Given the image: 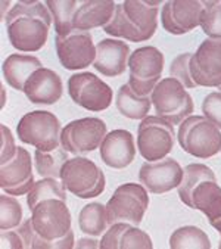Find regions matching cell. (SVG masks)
Instances as JSON below:
<instances>
[{
    "label": "cell",
    "instance_id": "obj_1",
    "mask_svg": "<svg viewBox=\"0 0 221 249\" xmlns=\"http://www.w3.org/2000/svg\"><path fill=\"white\" fill-rule=\"evenodd\" d=\"M11 44L21 52H37L46 44L52 15L41 2H17L6 15Z\"/></svg>",
    "mask_w": 221,
    "mask_h": 249
},
{
    "label": "cell",
    "instance_id": "obj_2",
    "mask_svg": "<svg viewBox=\"0 0 221 249\" xmlns=\"http://www.w3.org/2000/svg\"><path fill=\"white\" fill-rule=\"evenodd\" d=\"M159 0H126L115 6L114 17L103 31L108 36L121 37L133 43L147 41L153 37L158 27Z\"/></svg>",
    "mask_w": 221,
    "mask_h": 249
},
{
    "label": "cell",
    "instance_id": "obj_3",
    "mask_svg": "<svg viewBox=\"0 0 221 249\" xmlns=\"http://www.w3.org/2000/svg\"><path fill=\"white\" fill-rule=\"evenodd\" d=\"M182 149L199 160L215 157L221 151V131L203 115H190L179 127Z\"/></svg>",
    "mask_w": 221,
    "mask_h": 249
},
{
    "label": "cell",
    "instance_id": "obj_4",
    "mask_svg": "<svg viewBox=\"0 0 221 249\" xmlns=\"http://www.w3.org/2000/svg\"><path fill=\"white\" fill-rule=\"evenodd\" d=\"M150 102L156 117L167 120L173 125L182 124L195 109L192 96L186 91V87L173 77L162 78L155 86Z\"/></svg>",
    "mask_w": 221,
    "mask_h": 249
},
{
    "label": "cell",
    "instance_id": "obj_5",
    "mask_svg": "<svg viewBox=\"0 0 221 249\" xmlns=\"http://www.w3.org/2000/svg\"><path fill=\"white\" fill-rule=\"evenodd\" d=\"M17 134L22 143L31 144L38 151L50 152L61 144V123L49 111H33L19 120Z\"/></svg>",
    "mask_w": 221,
    "mask_h": 249
},
{
    "label": "cell",
    "instance_id": "obj_6",
    "mask_svg": "<svg viewBox=\"0 0 221 249\" xmlns=\"http://www.w3.org/2000/svg\"><path fill=\"white\" fill-rule=\"evenodd\" d=\"M165 58L158 47H139L129 58V86L139 96L152 94L155 86L161 81Z\"/></svg>",
    "mask_w": 221,
    "mask_h": 249
},
{
    "label": "cell",
    "instance_id": "obj_7",
    "mask_svg": "<svg viewBox=\"0 0 221 249\" xmlns=\"http://www.w3.org/2000/svg\"><path fill=\"white\" fill-rule=\"evenodd\" d=\"M61 181L68 192L80 199L96 197L105 190L103 171L89 158L68 160L61 171Z\"/></svg>",
    "mask_w": 221,
    "mask_h": 249
},
{
    "label": "cell",
    "instance_id": "obj_8",
    "mask_svg": "<svg viewBox=\"0 0 221 249\" xmlns=\"http://www.w3.org/2000/svg\"><path fill=\"white\" fill-rule=\"evenodd\" d=\"M105 207L109 224L124 221L139 226L149 207V196L142 184L126 183L115 189Z\"/></svg>",
    "mask_w": 221,
    "mask_h": 249
},
{
    "label": "cell",
    "instance_id": "obj_9",
    "mask_svg": "<svg viewBox=\"0 0 221 249\" xmlns=\"http://www.w3.org/2000/svg\"><path fill=\"white\" fill-rule=\"evenodd\" d=\"M176 143V133L171 123L156 115L146 117L137 128L139 154L149 162L167 157Z\"/></svg>",
    "mask_w": 221,
    "mask_h": 249
},
{
    "label": "cell",
    "instance_id": "obj_10",
    "mask_svg": "<svg viewBox=\"0 0 221 249\" xmlns=\"http://www.w3.org/2000/svg\"><path fill=\"white\" fill-rule=\"evenodd\" d=\"M106 136V124L96 117L80 118L67 124L61 131V146L75 157L90 154L100 146Z\"/></svg>",
    "mask_w": 221,
    "mask_h": 249
},
{
    "label": "cell",
    "instance_id": "obj_11",
    "mask_svg": "<svg viewBox=\"0 0 221 249\" xmlns=\"http://www.w3.org/2000/svg\"><path fill=\"white\" fill-rule=\"evenodd\" d=\"M68 93L74 104L92 112L108 109L114 97L112 89L92 72L71 75L68 80Z\"/></svg>",
    "mask_w": 221,
    "mask_h": 249
},
{
    "label": "cell",
    "instance_id": "obj_12",
    "mask_svg": "<svg viewBox=\"0 0 221 249\" xmlns=\"http://www.w3.org/2000/svg\"><path fill=\"white\" fill-rule=\"evenodd\" d=\"M55 47L65 70H83L90 67L96 59V47L89 31L73 30L67 36H56Z\"/></svg>",
    "mask_w": 221,
    "mask_h": 249
},
{
    "label": "cell",
    "instance_id": "obj_13",
    "mask_svg": "<svg viewBox=\"0 0 221 249\" xmlns=\"http://www.w3.org/2000/svg\"><path fill=\"white\" fill-rule=\"evenodd\" d=\"M190 77L196 87L221 86V38L203 40L192 55Z\"/></svg>",
    "mask_w": 221,
    "mask_h": 249
},
{
    "label": "cell",
    "instance_id": "obj_14",
    "mask_svg": "<svg viewBox=\"0 0 221 249\" xmlns=\"http://www.w3.org/2000/svg\"><path fill=\"white\" fill-rule=\"evenodd\" d=\"M34 186L33 161L27 149L18 147L15 157L2 164L0 168V187L11 196L27 195Z\"/></svg>",
    "mask_w": 221,
    "mask_h": 249
},
{
    "label": "cell",
    "instance_id": "obj_15",
    "mask_svg": "<svg viewBox=\"0 0 221 249\" xmlns=\"http://www.w3.org/2000/svg\"><path fill=\"white\" fill-rule=\"evenodd\" d=\"M202 11L203 2L201 0H170L162 8V27L174 36L190 33L201 24Z\"/></svg>",
    "mask_w": 221,
    "mask_h": 249
},
{
    "label": "cell",
    "instance_id": "obj_16",
    "mask_svg": "<svg viewBox=\"0 0 221 249\" xmlns=\"http://www.w3.org/2000/svg\"><path fill=\"white\" fill-rule=\"evenodd\" d=\"M183 168L174 158H164L155 162H145L139 171L140 183L150 193H167L182 183Z\"/></svg>",
    "mask_w": 221,
    "mask_h": 249
},
{
    "label": "cell",
    "instance_id": "obj_17",
    "mask_svg": "<svg viewBox=\"0 0 221 249\" xmlns=\"http://www.w3.org/2000/svg\"><path fill=\"white\" fill-rule=\"evenodd\" d=\"M24 93L28 101L36 105H53L62 97V80L58 72L41 67L27 80Z\"/></svg>",
    "mask_w": 221,
    "mask_h": 249
},
{
    "label": "cell",
    "instance_id": "obj_18",
    "mask_svg": "<svg viewBox=\"0 0 221 249\" xmlns=\"http://www.w3.org/2000/svg\"><path fill=\"white\" fill-rule=\"evenodd\" d=\"M130 46L115 38H103L96 46V59L93 67L105 77H120L127 70Z\"/></svg>",
    "mask_w": 221,
    "mask_h": 249
},
{
    "label": "cell",
    "instance_id": "obj_19",
    "mask_svg": "<svg viewBox=\"0 0 221 249\" xmlns=\"http://www.w3.org/2000/svg\"><path fill=\"white\" fill-rule=\"evenodd\" d=\"M134 139L133 134L127 130L110 131L100 143V158L110 168H127L134 161Z\"/></svg>",
    "mask_w": 221,
    "mask_h": 249
},
{
    "label": "cell",
    "instance_id": "obj_20",
    "mask_svg": "<svg viewBox=\"0 0 221 249\" xmlns=\"http://www.w3.org/2000/svg\"><path fill=\"white\" fill-rule=\"evenodd\" d=\"M100 249H152L149 234L130 223H114L99 242Z\"/></svg>",
    "mask_w": 221,
    "mask_h": 249
},
{
    "label": "cell",
    "instance_id": "obj_21",
    "mask_svg": "<svg viewBox=\"0 0 221 249\" xmlns=\"http://www.w3.org/2000/svg\"><path fill=\"white\" fill-rule=\"evenodd\" d=\"M115 3L110 0H84L80 2L74 14V30L89 31L92 28L105 27L114 17Z\"/></svg>",
    "mask_w": 221,
    "mask_h": 249
},
{
    "label": "cell",
    "instance_id": "obj_22",
    "mask_svg": "<svg viewBox=\"0 0 221 249\" xmlns=\"http://www.w3.org/2000/svg\"><path fill=\"white\" fill-rule=\"evenodd\" d=\"M186 207L202 211L209 224L221 218V187L217 184V178L203 180L190 193Z\"/></svg>",
    "mask_w": 221,
    "mask_h": 249
},
{
    "label": "cell",
    "instance_id": "obj_23",
    "mask_svg": "<svg viewBox=\"0 0 221 249\" xmlns=\"http://www.w3.org/2000/svg\"><path fill=\"white\" fill-rule=\"evenodd\" d=\"M40 68H41V62L38 58L31 55H19V53L9 55L2 65L5 81L18 91H24V86L27 80L33 75L34 71Z\"/></svg>",
    "mask_w": 221,
    "mask_h": 249
},
{
    "label": "cell",
    "instance_id": "obj_24",
    "mask_svg": "<svg viewBox=\"0 0 221 249\" xmlns=\"http://www.w3.org/2000/svg\"><path fill=\"white\" fill-rule=\"evenodd\" d=\"M118 112L130 120H145L150 111V97L136 94L129 84H123L117 93L115 101Z\"/></svg>",
    "mask_w": 221,
    "mask_h": 249
},
{
    "label": "cell",
    "instance_id": "obj_25",
    "mask_svg": "<svg viewBox=\"0 0 221 249\" xmlns=\"http://www.w3.org/2000/svg\"><path fill=\"white\" fill-rule=\"evenodd\" d=\"M109 226L108 215H106V207H103L99 202H92L83 207V210L78 214V227L83 233L89 236H100L103 231H106Z\"/></svg>",
    "mask_w": 221,
    "mask_h": 249
},
{
    "label": "cell",
    "instance_id": "obj_26",
    "mask_svg": "<svg viewBox=\"0 0 221 249\" xmlns=\"http://www.w3.org/2000/svg\"><path fill=\"white\" fill-rule=\"evenodd\" d=\"M67 161L68 152L64 147H56L50 152H43L37 149L34 154L36 171L43 178H61V171Z\"/></svg>",
    "mask_w": 221,
    "mask_h": 249
},
{
    "label": "cell",
    "instance_id": "obj_27",
    "mask_svg": "<svg viewBox=\"0 0 221 249\" xmlns=\"http://www.w3.org/2000/svg\"><path fill=\"white\" fill-rule=\"evenodd\" d=\"M46 6L55 22L56 36H67L74 30V14L80 6V2L77 0H49Z\"/></svg>",
    "mask_w": 221,
    "mask_h": 249
},
{
    "label": "cell",
    "instance_id": "obj_28",
    "mask_svg": "<svg viewBox=\"0 0 221 249\" xmlns=\"http://www.w3.org/2000/svg\"><path fill=\"white\" fill-rule=\"evenodd\" d=\"M62 181L59 183L58 178H41L34 183L31 190L27 196L28 210L33 211L41 201L46 199H62L67 201V192Z\"/></svg>",
    "mask_w": 221,
    "mask_h": 249
},
{
    "label": "cell",
    "instance_id": "obj_29",
    "mask_svg": "<svg viewBox=\"0 0 221 249\" xmlns=\"http://www.w3.org/2000/svg\"><path fill=\"white\" fill-rule=\"evenodd\" d=\"M171 249H211L208 234L195 226L180 227L173 231L170 237Z\"/></svg>",
    "mask_w": 221,
    "mask_h": 249
},
{
    "label": "cell",
    "instance_id": "obj_30",
    "mask_svg": "<svg viewBox=\"0 0 221 249\" xmlns=\"http://www.w3.org/2000/svg\"><path fill=\"white\" fill-rule=\"evenodd\" d=\"M209 178H215V174L208 165H205V164H189L183 170V178L177 187L182 202L186 205L192 190L199 183H202L203 180H209Z\"/></svg>",
    "mask_w": 221,
    "mask_h": 249
},
{
    "label": "cell",
    "instance_id": "obj_31",
    "mask_svg": "<svg viewBox=\"0 0 221 249\" xmlns=\"http://www.w3.org/2000/svg\"><path fill=\"white\" fill-rule=\"evenodd\" d=\"M199 25L208 38H221V2L205 0Z\"/></svg>",
    "mask_w": 221,
    "mask_h": 249
},
{
    "label": "cell",
    "instance_id": "obj_32",
    "mask_svg": "<svg viewBox=\"0 0 221 249\" xmlns=\"http://www.w3.org/2000/svg\"><path fill=\"white\" fill-rule=\"evenodd\" d=\"M22 223V207L11 195L0 196V229L12 230Z\"/></svg>",
    "mask_w": 221,
    "mask_h": 249
},
{
    "label": "cell",
    "instance_id": "obj_33",
    "mask_svg": "<svg viewBox=\"0 0 221 249\" xmlns=\"http://www.w3.org/2000/svg\"><path fill=\"white\" fill-rule=\"evenodd\" d=\"M193 53H182L179 55L170 67V75L176 80H179L186 89H195L196 84L193 83L192 77H190V59H192Z\"/></svg>",
    "mask_w": 221,
    "mask_h": 249
},
{
    "label": "cell",
    "instance_id": "obj_34",
    "mask_svg": "<svg viewBox=\"0 0 221 249\" xmlns=\"http://www.w3.org/2000/svg\"><path fill=\"white\" fill-rule=\"evenodd\" d=\"M202 114L214 125L221 130V93L212 91L205 96L202 102Z\"/></svg>",
    "mask_w": 221,
    "mask_h": 249
},
{
    "label": "cell",
    "instance_id": "obj_35",
    "mask_svg": "<svg viewBox=\"0 0 221 249\" xmlns=\"http://www.w3.org/2000/svg\"><path fill=\"white\" fill-rule=\"evenodd\" d=\"M17 146L12 137L11 130L2 124V155H0V164H6L8 161H11L15 154H17Z\"/></svg>",
    "mask_w": 221,
    "mask_h": 249
},
{
    "label": "cell",
    "instance_id": "obj_36",
    "mask_svg": "<svg viewBox=\"0 0 221 249\" xmlns=\"http://www.w3.org/2000/svg\"><path fill=\"white\" fill-rule=\"evenodd\" d=\"M24 248V240L18 230H2V248Z\"/></svg>",
    "mask_w": 221,
    "mask_h": 249
},
{
    "label": "cell",
    "instance_id": "obj_37",
    "mask_svg": "<svg viewBox=\"0 0 221 249\" xmlns=\"http://www.w3.org/2000/svg\"><path fill=\"white\" fill-rule=\"evenodd\" d=\"M77 248H99V242L94 239H80Z\"/></svg>",
    "mask_w": 221,
    "mask_h": 249
},
{
    "label": "cell",
    "instance_id": "obj_38",
    "mask_svg": "<svg viewBox=\"0 0 221 249\" xmlns=\"http://www.w3.org/2000/svg\"><path fill=\"white\" fill-rule=\"evenodd\" d=\"M211 226L221 234V218H218L217 221H214V223H211Z\"/></svg>",
    "mask_w": 221,
    "mask_h": 249
},
{
    "label": "cell",
    "instance_id": "obj_39",
    "mask_svg": "<svg viewBox=\"0 0 221 249\" xmlns=\"http://www.w3.org/2000/svg\"><path fill=\"white\" fill-rule=\"evenodd\" d=\"M218 90H220V93H221V86H220V87H218Z\"/></svg>",
    "mask_w": 221,
    "mask_h": 249
},
{
    "label": "cell",
    "instance_id": "obj_40",
    "mask_svg": "<svg viewBox=\"0 0 221 249\" xmlns=\"http://www.w3.org/2000/svg\"><path fill=\"white\" fill-rule=\"evenodd\" d=\"M218 248H220V249H221V243H220V246H218Z\"/></svg>",
    "mask_w": 221,
    "mask_h": 249
}]
</instances>
